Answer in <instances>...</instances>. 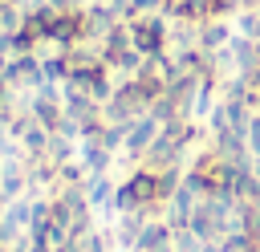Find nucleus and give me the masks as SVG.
<instances>
[{"mask_svg":"<svg viewBox=\"0 0 260 252\" xmlns=\"http://www.w3.org/2000/svg\"><path fill=\"white\" fill-rule=\"evenodd\" d=\"M4 81L12 89H37L45 81V69H41V57L37 53H24V57H8V69H4Z\"/></svg>","mask_w":260,"mask_h":252,"instance_id":"nucleus-1","label":"nucleus"}]
</instances>
